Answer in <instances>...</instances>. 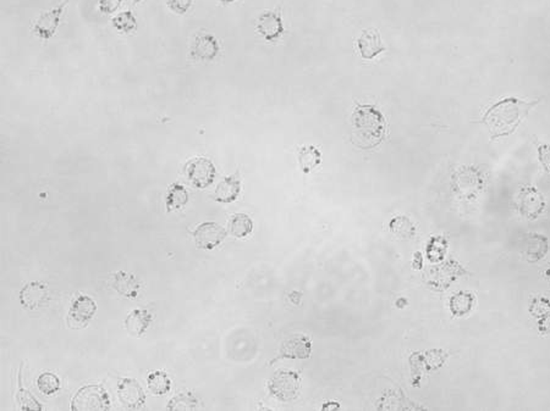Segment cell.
I'll list each match as a JSON object with an SVG mask.
<instances>
[{"mask_svg":"<svg viewBox=\"0 0 550 411\" xmlns=\"http://www.w3.org/2000/svg\"><path fill=\"white\" fill-rule=\"evenodd\" d=\"M186 175L195 187L204 189L216 180V166L207 158H196L186 165Z\"/></svg>","mask_w":550,"mask_h":411,"instance_id":"cell-6","label":"cell"},{"mask_svg":"<svg viewBox=\"0 0 550 411\" xmlns=\"http://www.w3.org/2000/svg\"><path fill=\"white\" fill-rule=\"evenodd\" d=\"M391 229L396 236L402 238H411L414 236V226L407 217L398 216L391 222Z\"/></svg>","mask_w":550,"mask_h":411,"instance_id":"cell-29","label":"cell"},{"mask_svg":"<svg viewBox=\"0 0 550 411\" xmlns=\"http://www.w3.org/2000/svg\"><path fill=\"white\" fill-rule=\"evenodd\" d=\"M51 300V292L44 282L34 281L25 285L20 292V303L24 308L36 310Z\"/></svg>","mask_w":550,"mask_h":411,"instance_id":"cell-13","label":"cell"},{"mask_svg":"<svg viewBox=\"0 0 550 411\" xmlns=\"http://www.w3.org/2000/svg\"><path fill=\"white\" fill-rule=\"evenodd\" d=\"M254 229V222L246 214H235L230 220L229 232L236 238H244L251 234Z\"/></svg>","mask_w":550,"mask_h":411,"instance_id":"cell-22","label":"cell"},{"mask_svg":"<svg viewBox=\"0 0 550 411\" xmlns=\"http://www.w3.org/2000/svg\"><path fill=\"white\" fill-rule=\"evenodd\" d=\"M112 24L122 33H131L137 28V20L132 11H122L112 20Z\"/></svg>","mask_w":550,"mask_h":411,"instance_id":"cell-28","label":"cell"},{"mask_svg":"<svg viewBox=\"0 0 550 411\" xmlns=\"http://www.w3.org/2000/svg\"><path fill=\"white\" fill-rule=\"evenodd\" d=\"M219 54V43L209 33H199L193 39L191 56L195 60L212 61Z\"/></svg>","mask_w":550,"mask_h":411,"instance_id":"cell-15","label":"cell"},{"mask_svg":"<svg viewBox=\"0 0 550 411\" xmlns=\"http://www.w3.org/2000/svg\"><path fill=\"white\" fill-rule=\"evenodd\" d=\"M21 371H22V369H21ZM21 371H20L19 376H18V379H19V382H18V393H16V396H15L16 400L19 403L20 407H21L22 410H42V404H39V403L37 402V399L33 397L32 394H31L29 391H26V389L22 387Z\"/></svg>","mask_w":550,"mask_h":411,"instance_id":"cell-25","label":"cell"},{"mask_svg":"<svg viewBox=\"0 0 550 411\" xmlns=\"http://www.w3.org/2000/svg\"><path fill=\"white\" fill-rule=\"evenodd\" d=\"M538 159L543 168L550 175V144L538 145Z\"/></svg>","mask_w":550,"mask_h":411,"instance_id":"cell-31","label":"cell"},{"mask_svg":"<svg viewBox=\"0 0 550 411\" xmlns=\"http://www.w3.org/2000/svg\"><path fill=\"white\" fill-rule=\"evenodd\" d=\"M112 285L119 295H124L126 298H131V299L136 298L138 292L141 290V282L137 280L136 276L125 271L114 274Z\"/></svg>","mask_w":550,"mask_h":411,"instance_id":"cell-18","label":"cell"},{"mask_svg":"<svg viewBox=\"0 0 550 411\" xmlns=\"http://www.w3.org/2000/svg\"><path fill=\"white\" fill-rule=\"evenodd\" d=\"M473 300L470 292H459L450 299V310L455 316H464L473 308Z\"/></svg>","mask_w":550,"mask_h":411,"instance_id":"cell-24","label":"cell"},{"mask_svg":"<svg viewBox=\"0 0 550 411\" xmlns=\"http://www.w3.org/2000/svg\"><path fill=\"white\" fill-rule=\"evenodd\" d=\"M37 386L38 389L43 394L52 396V394H55L60 389V379H59L57 375L53 374V372H43L38 377Z\"/></svg>","mask_w":550,"mask_h":411,"instance_id":"cell-27","label":"cell"},{"mask_svg":"<svg viewBox=\"0 0 550 411\" xmlns=\"http://www.w3.org/2000/svg\"><path fill=\"white\" fill-rule=\"evenodd\" d=\"M386 117L374 105L358 104L353 114V143L362 149H371L386 138Z\"/></svg>","mask_w":550,"mask_h":411,"instance_id":"cell-2","label":"cell"},{"mask_svg":"<svg viewBox=\"0 0 550 411\" xmlns=\"http://www.w3.org/2000/svg\"><path fill=\"white\" fill-rule=\"evenodd\" d=\"M118 397L122 405L130 410L141 409L146 403L143 388L133 379H122L119 381Z\"/></svg>","mask_w":550,"mask_h":411,"instance_id":"cell-11","label":"cell"},{"mask_svg":"<svg viewBox=\"0 0 550 411\" xmlns=\"http://www.w3.org/2000/svg\"><path fill=\"white\" fill-rule=\"evenodd\" d=\"M549 250L548 238L538 234H526L521 237L520 252L528 262H541Z\"/></svg>","mask_w":550,"mask_h":411,"instance_id":"cell-12","label":"cell"},{"mask_svg":"<svg viewBox=\"0 0 550 411\" xmlns=\"http://www.w3.org/2000/svg\"><path fill=\"white\" fill-rule=\"evenodd\" d=\"M97 313V304L89 295H81L72 302L67 321L70 328H84Z\"/></svg>","mask_w":550,"mask_h":411,"instance_id":"cell-7","label":"cell"},{"mask_svg":"<svg viewBox=\"0 0 550 411\" xmlns=\"http://www.w3.org/2000/svg\"><path fill=\"white\" fill-rule=\"evenodd\" d=\"M188 203V192L186 188L183 187L180 183H173L168 189L166 199H165V206L166 211L180 210Z\"/></svg>","mask_w":550,"mask_h":411,"instance_id":"cell-20","label":"cell"},{"mask_svg":"<svg viewBox=\"0 0 550 411\" xmlns=\"http://www.w3.org/2000/svg\"><path fill=\"white\" fill-rule=\"evenodd\" d=\"M322 161L320 150L313 145H305L299 149V163L301 166L302 173H310L313 171Z\"/></svg>","mask_w":550,"mask_h":411,"instance_id":"cell-21","label":"cell"},{"mask_svg":"<svg viewBox=\"0 0 550 411\" xmlns=\"http://www.w3.org/2000/svg\"><path fill=\"white\" fill-rule=\"evenodd\" d=\"M192 234L197 248L204 250H212L218 245H221V242L225 239L228 232L224 227H221V224L208 221L197 226Z\"/></svg>","mask_w":550,"mask_h":411,"instance_id":"cell-8","label":"cell"},{"mask_svg":"<svg viewBox=\"0 0 550 411\" xmlns=\"http://www.w3.org/2000/svg\"><path fill=\"white\" fill-rule=\"evenodd\" d=\"M198 407V398L192 392L181 393L175 396L166 405L168 410H195Z\"/></svg>","mask_w":550,"mask_h":411,"instance_id":"cell-26","label":"cell"},{"mask_svg":"<svg viewBox=\"0 0 550 411\" xmlns=\"http://www.w3.org/2000/svg\"><path fill=\"white\" fill-rule=\"evenodd\" d=\"M221 1L223 4H231V3H234L236 0H221Z\"/></svg>","mask_w":550,"mask_h":411,"instance_id":"cell-33","label":"cell"},{"mask_svg":"<svg viewBox=\"0 0 550 411\" xmlns=\"http://www.w3.org/2000/svg\"><path fill=\"white\" fill-rule=\"evenodd\" d=\"M67 0L63 1L57 8L42 13L38 16V19L33 24V31L37 34L38 37L42 38L44 41H48L54 37L57 32L59 24H60L61 16L64 14Z\"/></svg>","mask_w":550,"mask_h":411,"instance_id":"cell-10","label":"cell"},{"mask_svg":"<svg viewBox=\"0 0 550 411\" xmlns=\"http://www.w3.org/2000/svg\"><path fill=\"white\" fill-rule=\"evenodd\" d=\"M541 103V99L533 102H526L521 99H500L485 112L482 117V123L488 127L490 131V140H497L500 137H508L516 131L523 119H526L528 112Z\"/></svg>","mask_w":550,"mask_h":411,"instance_id":"cell-1","label":"cell"},{"mask_svg":"<svg viewBox=\"0 0 550 411\" xmlns=\"http://www.w3.org/2000/svg\"><path fill=\"white\" fill-rule=\"evenodd\" d=\"M285 31L284 25H282V16L275 11H264L259 15L258 21H257V32L267 41V42H274L277 38H280L282 33Z\"/></svg>","mask_w":550,"mask_h":411,"instance_id":"cell-14","label":"cell"},{"mask_svg":"<svg viewBox=\"0 0 550 411\" xmlns=\"http://www.w3.org/2000/svg\"><path fill=\"white\" fill-rule=\"evenodd\" d=\"M515 204L520 214L530 220H536L538 216L542 215L546 208V201L542 193L532 186L520 188Z\"/></svg>","mask_w":550,"mask_h":411,"instance_id":"cell-5","label":"cell"},{"mask_svg":"<svg viewBox=\"0 0 550 411\" xmlns=\"http://www.w3.org/2000/svg\"><path fill=\"white\" fill-rule=\"evenodd\" d=\"M132 1H133V4H138V3H141L143 0H132Z\"/></svg>","mask_w":550,"mask_h":411,"instance_id":"cell-35","label":"cell"},{"mask_svg":"<svg viewBox=\"0 0 550 411\" xmlns=\"http://www.w3.org/2000/svg\"><path fill=\"white\" fill-rule=\"evenodd\" d=\"M147 384L155 396H164L171 388V381L164 371H153L148 375Z\"/></svg>","mask_w":550,"mask_h":411,"instance_id":"cell-23","label":"cell"},{"mask_svg":"<svg viewBox=\"0 0 550 411\" xmlns=\"http://www.w3.org/2000/svg\"><path fill=\"white\" fill-rule=\"evenodd\" d=\"M241 182L239 180V175H231L229 177H225L221 181L216 192H214V199L221 204H230L237 199L240 194Z\"/></svg>","mask_w":550,"mask_h":411,"instance_id":"cell-19","label":"cell"},{"mask_svg":"<svg viewBox=\"0 0 550 411\" xmlns=\"http://www.w3.org/2000/svg\"><path fill=\"white\" fill-rule=\"evenodd\" d=\"M152 323V315L148 310L145 309H135L127 315L124 326L132 337L143 336Z\"/></svg>","mask_w":550,"mask_h":411,"instance_id":"cell-17","label":"cell"},{"mask_svg":"<svg viewBox=\"0 0 550 411\" xmlns=\"http://www.w3.org/2000/svg\"><path fill=\"white\" fill-rule=\"evenodd\" d=\"M358 47L363 59L372 60L386 50L381 42V33L377 28H367L358 39Z\"/></svg>","mask_w":550,"mask_h":411,"instance_id":"cell-16","label":"cell"},{"mask_svg":"<svg viewBox=\"0 0 550 411\" xmlns=\"http://www.w3.org/2000/svg\"><path fill=\"white\" fill-rule=\"evenodd\" d=\"M110 398L104 387L98 384H89L80 388L76 393L71 410H109Z\"/></svg>","mask_w":550,"mask_h":411,"instance_id":"cell-3","label":"cell"},{"mask_svg":"<svg viewBox=\"0 0 550 411\" xmlns=\"http://www.w3.org/2000/svg\"><path fill=\"white\" fill-rule=\"evenodd\" d=\"M310 351H312V343H310L308 337L303 336V335L292 336V338H289L282 343L280 349H279V354L270 361V365H273L275 361H279V360L308 359Z\"/></svg>","mask_w":550,"mask_h":411,"instance_id":"cell-9","label":"cell"},{"mask_svg":"<svg viewBox=\"0 0 550 411\" xmlns=\"http://www.w3.org/2000/svg\"><path fill=\"white\" fill-rule=\"evenodd\" d=\"M546 278H548V281L550 282V265L548 267V269H546Z\"/></svg>","mask_w":550,"mask_h":411,"instance_id":"cell-34","label":"cell"},{"mask_svg":"<svg viewBox=\"0 0 550 411\" xmlns=\"http://www.w3.org/2000/svg\"><path fill=\"white\" fill-rule=\"evenodd\" d=\"M166 5L173 13L178 15H183L188 13L192 6L193 0H165Z\"/></svg>","mask_w":550,"mask_h":411,"instance_id":"cell-30","label":"cell"},{"mask_svg":"<svg viewBox=\"0 0 550 411\" xmlns=\"http://www.w3.org/2000/svg\"><path fill=\"white\" fill-rule=\"evenodd\" d=\"M300 375L292 370H279L268 381L270 396L282 402H292L300 392Z\"/></svg>","mask_w":550,"mask_h":411,"instance_id":"cell-4","label":"cell"},{"mask_svg":"<svg viewBox=\"0 0 550 411\" xmlns=\"http://www.w3.org/2000/svg\"><path fill=\"white\" fill-rule=\"evenodd\" d=\"M122 3V0H99V10L105 15L113 14L120 8Z\"/></svg>","mask_w":550,"mask_h":411,"instance_id":"cell-32","label":"cell"}]
</instances>
